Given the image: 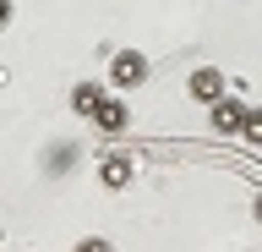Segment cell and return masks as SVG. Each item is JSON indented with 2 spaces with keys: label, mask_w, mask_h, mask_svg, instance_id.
I'll return each instance as SVG.
<instances>
[{
  "label": "cell",
  "mask_w": 262,
  "mask_h": 252,
  "mask_svg": "<svg viewBox=\"0 0 262 252\" xmlns=\"http://www.w3.org/2000/svg\"><path fill=\"white\" fill-rule=\"evenodd\" d=\"M186 93H191L196 104H219L224 99V71H213V66H202V71H191V83H186Z\"/></svg>",
  "instance_id": "obj_1"
},
{
  "label": "cell",
  "mask_w": 262,
  "mask_h": 252,
  "mask_svg": "<svg viewBox=\"0 0 262 252\" xmlns=\"http://www.w3.org/2000/svg\"><path fill=\"white\" fill-rule=\"evenodd\" d=\"M110 83L115 88H137V83H147V61L137 50H120L115 55V66H110Z\"/></svg>",
  "instance_id": "obj_2"
},
{
  "label": "cell",
  "mask_w": 262,
  "mask_h": 252,
  "mask_svg": "<svg viewBox=\"0 0 262 252\" xmlns=\"http://www.w3.org/2000/svg\"><path fill=\"white\" fill-rule=\"evenodd\" d=\"M208 121H213V132H219V137H235V132L246 126V104L224 93V99H219V104L208 110Z\"/></svg>",
  "instance_id": "obj_3"
},
{
  "label": "cell",
  "mask_w": 262,
  "mask_h": 252,
  "mask_svg": "<svg viewBox=\"0 0 262 252\" xmlns=\"http://www.w3.org/2000/svg\"><path fill=\"white\" fill-rule=\"evenodd\" d=\"M131 176H137V170H131V153H104V159H98V181L110 186V192L131 186Z\"/></svg>",
  "instance_id": "obj_4"
},
{
  "label": "cell",
  "mask_w": 262,
  "mask_h": 252,
  "mask_svg": "<svg viewBox=\"0 0 262 252\" xmlns=\"http://www.w3.org/2000/svg\"><path fill=\"white\" fill-rule=\"evenodd\" d=\"M93 126H98V132H110V137H120V132L131 126L126 99H104V104H98V115H93Z\"/></svg>",
  "instance_id": "obj_5"
},
{
  "label": "cell",
  "mask_w": 262,
  "mask_h": 252,
  "mask_svg": "<svg viewBox=\"0 0 262 252\" xmlns=\"http://www.w3.org/2000/svg\"><path fill=\"white\" fill-rule=\"evenodd\" d=\"M104 99H110V93H104L98 83H77V88H71V110H77V115H98Z\"/></svg>",
  "instance_id": "obj_6"
},
{
  "label": "cell",
  "mask_w": 262,
  "mask_h": 252,
  "mask_svg": "<svg viewBox=\"0 0 262 252\" xmlns=\"http://www.w3.org/2000/svg\"><path fill=\"white\" fill-rule=\"evenodd\" d=\"M241 137L262 148V110H246V126H241Z\"/></svg>",
  "instance_id": "obj_7"
},
{
  "label": "cell",
  "mask_w": 262,
  "mask_h": 252,
  "mask_svg": "<svg viewBox=\"0 0 262 252\" xmlns=\"http://www.w3.org/2000/svg\"><path fill=\"white\" fill-rule=\"evenodd\" d=\"M77 252H115L104 236H88V241H77Z\"/></svg>",
  "instance_id": "obj_8"
},
{
  "label": "cell",
  "mask_w": 262,
  "mask_h": 252,
  "mask_svg": "<svg viewBox=\"0 0 262 252\" xmlns=\"http://www.w3.org/2000/svg\"><path fill=\"white\" fill-rule=\"evenodd\" d=\"M6 22H11V6H6V0H0V28H6Z\"/></svg>",
  "instance_id": "obj_9"
},
{
  "label": "cell",
  "mask_w": 262,
  "mask_h": 252,
  "mask_svg": "<svg viewBox=\"0 0 262 252\" xmlns=\"http://www.w3.org/2000/svg\"><path fill=\"white\" fill-rule=\"evenodd\" d=\"M257 219H262V192H257Z\"/></svg>",
  "instance_id": "obj_10"
}]
</instances>
